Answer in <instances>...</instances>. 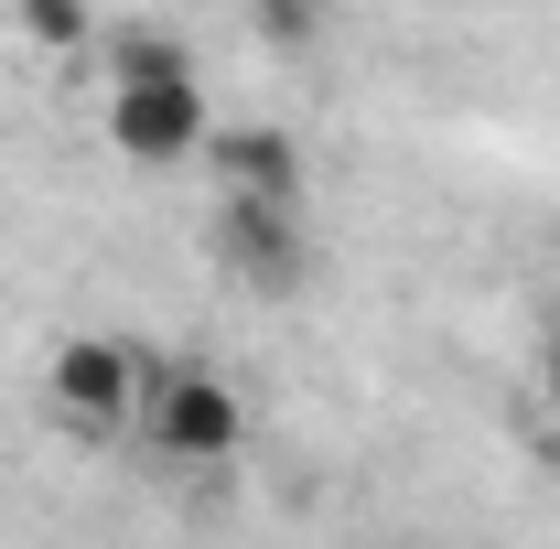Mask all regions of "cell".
Here are the masks:
<instances>
[{
  "mask_svg": "<svg viewBox=\"0 0 560 549\" xmlns=\"http://www.w3.org/2000/svg\"><path fill=\"white\" fill-rule=\"evenodd\" d=\"M140 442H151L162 464H226V453L248 442V399H237L215 366H162V377L140 388Z\"/></svg>",
  "mask_w": 560,
  "mask_h": 549,
  "instance_id": "obj_1",
  "label": "cell"
},
{
  "mask_svg": "<svg viewBox=\"0 0 560 549\" xmlns=\"http://www.w3.org/2000/svg\"><path fill=\"white\" fill-rule=\"evenodd\" d=\"M140 344L130 335H66L55 366H44V399L66 410L75 442H108V431H140Z\"/></svg>",
  "mask_w": 560,
  "mask_h": 549,
  "instance_id": "obj_2",
  "label": "cell"
},
{
  "mask_svg": "<svg viewBox=\"0 0 560 549\" xmlns=\"http://www.w3.org/2000/svg\"><path fill=\"white\" fill-rule=\"evenodd\" d=\"M215 108L195 75H162V86H108V151L140 173H173V162H206Z\"/></svg>",
  "mask_w": 560,
  "mask_h": 549,
  "instance_id": "obj_3",
  "label": "cell"
},
{
  "mask_svg": "<svg viewBox=\"0 0 560 549\" xmlns=\"http://www.w3.org/2000/svg\"><path fill=\"white\" fill-rule=\"evenodd\" d=\"M206 173L237 195V206H302V140L270 130V119H215Z\"/></svg>",
  "mask_w": 560,
  "mask_h": 549,
  "instance_id": "obj_4",
  "label": "cell"
},
{
  "mask_svg": "<svg viewBox=\"0 0 560 549\" xmlns=\"http://www.w3.org/2000/svg\"><path fill=\"white\" fill-rule=\"evenodd\" d=\"M215 248H226V270L248 280V291H291L302 259H313V237H302V206H237L215 215Z\"/></svg>",
  "mask_w": 560,
  "mask_h": 549,
  "instance_id": "obj_5",
  "label": "cell"
},
{
  "mask_svg": "<svg viewBox=\"0 0 560 549\" xmlns=\"http://www.w3.org/2000/svg\"><path fill=\"white\" fill-rule=\"evenodd\" d=\"M97 55H108V86H162V75H195V44H184V33H162V22H119V33H97Z\"/></svg>",
  "mask_w": 560,
  "mask_h": 549,
  "instance_id": "obj_6",
  "label": "cell"
},
{
  "mask_svg": "<svg viewBox=\"0 0 560 549\" xmlns=\"http://www.w3.org/2000/svg\"><path fill=\"white\" fill-rule=\"evenodd\" d=\"M22 33H33L44 55H75V44H97V22H86L75 0H33V11H22Z\"/></svg>",
  "mask_w": 560,
  "mask_h": 549,
  "instance_id": "obj_7",
  "label": "cell"
},
{
  "mask_svg": "<svg viewBox=\"0 0 560 549\" xmlns=\"http://www.w3.org/2000/svg\"><path fill=\"white\" fill-rule=\"evenodd\" d=\"M248 33H259L270 55H302V44H313V11H302V0H270V11H248Z\"/></svg>",
  "mask_w": 560,
  "mask_h": 549,
  "instance_id": "obj_8",
  "label": "cell"
},
{
  "mask_svg": "<svg viewBox=\"0 0 560 549\" xmlns=\"http://www.w3.org/2000/svg\"><path fill=\"white\" fill-rule=\"evenodd\" d=\"M539 399H550V420H560V335L539 344Z\"/></svg>",
  "mask_w": 560,
  "mask_h": 549,
  "instance_id": "obj_9",
  "label": "cell"
}]
</instances>
